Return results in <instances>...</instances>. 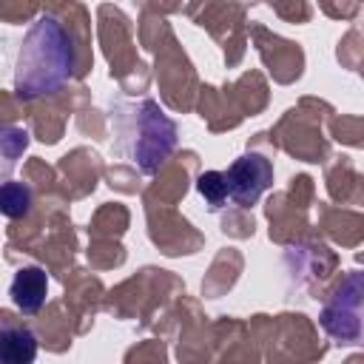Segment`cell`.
Masks as SVG:
<instances>
[{"instance_id": "obj_1", "label": "cell", "mask_w": 364, "mask_h": 364, "mask_svg": "<svg viewBox=\"0 0 364 364\" xmlns=\"http://www.w3.org/2000/svg\"><path fill=\"white\" fill-rule=\"evenodd\" d=\"M71 74H74V43L68 28L54 14L37 17L17 57V71H14L17 94L23 100L54 94L63 82H68Z\"/></svg>"}, {"instance_id": "obj_7", "label": "cell", "mask_w": 364, "mask_h": 364, "mask_svg": "<svg viewBox=\"0 0 364 364\" xmlns=\"http://www.w3.org/2000/svg\"><path fill=\"white\" fill-rule=\"evenodd\" d=\"M28 148V134L17 125H0V185L9 182L17 159Z\"/></svg>"}, {"instance_id": "obj_3", "label": "cell", "mask_w": 364, "mask_h": 364, "mask_svg": "<svg viewBox=\"0 0 364 364\" xmlns=\"http://www.w3.org/2000/svg\"><path fill=\"white\" fill-rule=\"evenodd\" d=\"M321 324L333 338L355 341L361 336V276L350 273L321 313Z\"/></svg>"}, {"instance_id": "obj_6", "label": "cell", "mask_w": 364, "mask_h": 364, "mask_svg": "<svg viewBox=\"0 0 364 364\" xmlns=\"http://www.w3.org/2000/svg\"><path fill=\"white\" fill-rule=\"evenodd\" d=\"M46 293H48V276L43 267H23L14 273L11 279V287H9V296L14 301V307L26 316L37 313L46 301Z\"/></svg>"}, {"instance_id": "obj_5", "label": "cell", "mask_w": 364, "mask_h": 364, "mask_svg": "<svg viewBox=\"0 0 364 364\" xmlns=\"http://www.w3.org/2000/svg\"><path fill=\"white\" fill-rule=\"evenodd\" d=\"M37 338L26 324L11 321L9 313H0V364H34Z\"/></svg>"}, {"instance_id": "obj_4", "label": "cell", "mask_w": 364, "mask_h": 364, "mask_svg": "<svg viewBox=\"0 0 364 364\" xmlns=\"http://www.w3.org/2000/svg\"><path fill=\"white\" fill-rule=\"evenodd\" d=\"M225 179L228 196L239 208H250L273 185V165L262 154H245L225 171Z\"/></svg>"}, {"instance_id": "obj_9", "label": "cell", "mask_w": 364, "mask_h": 364, "mask_svg": "<svg viewBox=\"0 0 364 364\" xmlns=\"http://www.w3.org/2000/svg\"><path fill=\"white\" fill-rule=\"evenodd\" d=\"M196 191L205 196V202H208L210 208H222L225 199H228V179H225V171H205V173H199Z\"/></svg>"}, {"instance_id": "obj_8", "label": "cell", "mask_w": 364, "mask_h": 364, "mask_svg": "<svg viewBox=\"0 0 364 364\" xmlns=\"http://www.w3.org/2000/svg\"><path fill=\"white\" fill-rule=\"evenodd\" d=\"M31 210V188L23 182H3L0 185V213L9 219H20Z\"/></svg>"}, {"instance_id": "obj_2", "label": "cell", "mask_w": 364, "mask_h": 364, "mask_svg": "<svg viewBox=\"0 0 364 364\" xmlns=\"http://www.w3.org/2000/svg\"><path fill=\"white\" fill-rule=\"evenodd\" d=\"M119 136L125 142V154L131 156V162L145 171L154 173L173 151L176 145V128L173 122L162 114V108L151 100L134 102L128 108L119 111Z\"/></svg>"}]
</instances>
